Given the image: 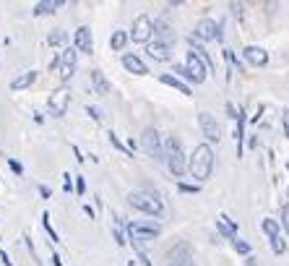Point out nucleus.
<instances>
[{
  "instance_id": "1",
  "label": "nucleus",
  "mask_w": 289,
  "mask_h": 266,
  "mask_svg": "<svg viewBox=\"0 0 289 266\" xmlns=\"http://www.w3.org/2000/svg\"><path fill=\"white\" fill-rule=\"evenodd\" d=\"M190 172L198 183H204L211 177L214 172V151L209 144H201V146H195L193 151V157H190Z\"/></svg>"
},
{
  "instance_id": "2",
  "label": "nucleus",
  "mask_w": 289,
  "mask_h": 266,
  "mask_svg": "<svg viewBox=\"0 0 289 266\" xmlns=\"http://www.w3.org/2000/svg\"><path fill=\"white\" fill-rule=\"evenodd\" d=\"M128 204L133 209H138L143 214H151V217H162L164 206H162V198L151 191H130L128 193Z\"/></svg>"
},
{
  "instance_id": "3",
  "label": "nucleus",
  "mask_w": 289,
  "mask_h": 266,
  "mask_svg": "<svg viewBox=\"0 0 289 266\" xmlns=\"http://www.w3.org/2000/svg\"><path fill=\"white\" fill-rule=\"evenodd\" d=\"M164 159H167L169 170H172L177 177L185 175V170H188V165H185V151H183L180 141H177L175 136H167V141H164Z\"/></svg>"
},
{
  "instance_id": "4",
  "label": "nucleus",
  "mask_w": 289,
  "mask_h": 266,
  "mask_svg": "<svg viewBox=\"0 0 289 266\" xmlns=\"http://www.w3.org/2000/svg\"><path fill=\"white\" fill-rule=\"evenodd\" d=\"M128 232L133 240H154V237H159L162 227L157 225V222H149V219H136V222H130L128 225Z\"/></svg>"
},
{
  "instance_id": "5",
  "label": "nucleus",
  "mask_w": 289,
  "mask_h": 266,
  "mask_svg": "<svg viewBox=\"0 0 289 266\" xmlns=\"http://www.w3.org/2000/svg\"><path fill=\"white\" fill-rule=\"evenodd\" d=\"M141 149L149 154L151 159H157V162H162L164 159V149H162V136L154 128H146L143 133H141Z\"/></svg>"
},
{
  "instance_id": "6",
  "label": "nucleus",
  "mask_w": 289,
  "mask_h": 266,
  "mask_svg": "<svg viewBox=\"0 0 289 266\" xmlns=\"http://www.w3.org/2000/svg\"><path fill=\"white\" fill-rule=\"evenodd\" d=\"M185 71H188V78L193 84H201L206 76H209V68H206V63L201 60V55H198L195 50H190L185 55Z\"/></svg>"
},
{
  "instance_id": "7",
  "label": "nucleus",
  "mask_w": 289,
  "mask_h": 266,
  "mask_svg": "<svg viewBox=\"0 0 289 266\" xmlns=\"http://www.w3.org/2000/svg\"><path fill=\"white\" fill-rule=\"evenodd\" d=\"M151 34H154V21L149 16H138L133 21V29H130V39L133 42H151Z\"/></svg>"
},
{
  "instance_id": "8",
  "label": "nucleus",
  "mask_w": 289,
  "mask_h": 266,
  "mask_svg": "<svg viewBox=\"0 0 289 266\" xmlns=\"http://www.w3.org/2000/svg\"><path fill=\"white\" fill-rule=\"evenodd\" d=\"M198 125H201V130H204V136H206L209 144H219V141H221V128H219V123L214 120V115L201 113V115H198Z\"/></svg>"
},
{
  "instance_id": "9",
  "label": "nucleus",
  "mask_w": 289,
  "mask_h": 266,
  "mask_svg": "<svg viewBox=\"0 0 289 266\" xmlns=\"http://www.w3.org/2000/svg\"><path fill=\"white\" fill-rule=\"evenodd\" d=\"M76 58H78L76 47H65L60 52V78L63 81L73 78V73H76Z\"/></svg>"
},
{
  "instance_id": "10",
  "label": "nucleus",
  "mask_w": 289,
  "mask_h": 266,
  "mask_svg": "<svg viewBox=\"0 0 289 266\" xmlns=\"http://www.w3.org/2000/svg\"><path fill=\"white\" fill-rule=\"evenodd\" d=\"M195 37H198V39H204V42L221 39V29H219V24H216V21H211V18H204L201 24L195 26Z\"/></svg>"
},
{
  "instance_id": "11",
  "label": "nucleus",
  "mask_w": 289,
  "mask_h": 266,
  "mask_svg": "<svg viewBox=\"0 0 289 266\" xmlns=\"http://www.w3.org/2000/svg\"><path fill=\"white\" fill-rule=\"evenodd\" d=\"M68 102H71V94L65 92V89L55 92V94L50 97V115H55V118L65 115V110H68Z\"/></svg>"
},
{
  "instance_id": "12",
  "label": "nucleus",
  "mask_w": 289,
  "mask_h": 266,
  "mask_svg": "<svg viewBox=\"0 0 289 266\" xmlns=\"http://www.w3.org/2000/svg\"><path fill=\"white\" fill-rule=\"evenodd\" d=\"M245 60L250 63V65H255V68H261V65H266L269 63V52L266 50H261V47H255V44H250V47H245Z\"/></svg>"
},
{
  "instance_id": "13",
  "label": "nucleus",
  "mask_w": 289,
  "mask_h": 266,
  "mask_svg": "<svg viewBox=\"0 0 289 266\" xmlns=\"http://www.w3.org/2000/svg\"><path fill=\"white\" fill-rule=\"evenodd\" d=\"M76 50H81V52H92V50H94L92 29H89V26H81V29L76 32Z\"/></svg>"
},
{
  "instance_id": "14",
  "label": "nucleus",
  "mask_w": 289,
  "mask_h": 266,
  "mask_svg": "<svg viewBox=\"0 0 289 266\" xmlns=\"http://www.w3.org/2000/svg\"><path fill=\"white\" fill-rule=\"evenodd\" d=\"M123 65H125V71L136 73V76H143V73H149L146 63H143L138 55H123Z\"/></svg>"
},
{
  "instance_id": "15",
  "label": "nucleus",
  "mask_w": 289,
  "mask_h": 266,
  "mask_svg": "<svg viewBox=\"0 0 289 266\" xmlns=\"http://www.w3.org/2000/svg\"><path fill=\"white\" fill-rule=\"evenodd\" d=\"M169 44H164V42H149L146 44V52L154 58V60H167L169 58Z\"/></svg>"
},
{
  "instance_id": "16",
  "label": "nucleus",
  "mask_w": 289,
  "mask_h": 266,
  "mask_svg": "<svg viewBox=\"0 0 289 266\" xmlns=\"http://www.w3.org/2000/svg\"><path fill=\"white\" fill-rule=\"evenodd\" d=\"M154 34L159 37L157 42H164V44H169V47H172V42H175V32H172V26H169V24H164V21H157V24H154Z\"/></svg>"
},
{
  "instance_id": "17",
  "label": "nucleus",
  "mask_w": 289,
  "mask_h": 266,
  "mask_svg": "<svg viewBox=\"0 0 289 266\" xmlns=\"http://www.w3.org/2000/svg\"><path fill=\"white\" fill-rule=\"evenodd\" d=\"M159 81H162V84H167V86H172V89H177V92H180V94H185V97H190V94H193L188 84H183L180 78H175V76H169V73H164Z\"/></svg>"
},
{
  "instance_id": "18",
  "label": "nucleus",
  "mask_w": 289,
  "mask_h": 266,
  "mask_svg": "<svg viewBox=\"0 0 289 266\" xmlns=\"http://www.w3.org/2000/svg\"><path fill=\"white\" fill-rule=\"evenodd\" d=\"M34 81H37V73H34V71H29V73H24V76L13 78V81H11V89H13V92H18V89H26V86H32Z\"/></svg>"
},
{
  "instance_id": "19",
  "label": "nucleus",
  "mask_w": 289,
  "mask_h": 266,
  "mask_svg": "<svg viewBox=\"0 0 289 266\" xmlns=\"http://www.w3.org/2000/svg\"><path fill=\"white\" fill-rule=\"evenodd\" d=\"M60 6H63V3H57V0H50V3L44 0V3H37V6H34V13H37V16H47V13H55Z\"/></svg>"
},
{
  "instance_id": "20",
  "label": "nucleus",
  "mask_w": 289,
  "mask_h": 266,
  "mask_svg": "<svg viewBox=\"0 0 289 266\" xmlns=\"http://www.w3.org/2000/svg\"><path fill=\"white\" fill-rule=\"evenodd\" d=\"M92 84H94V89L99 94H107L109 92V81L102 76V71H92Z\"/></svg>"
},
{
  "instance_id": "21",
  "label": "nucleus",
  "mask_w": 289,
  "mask_h": 266,
  "mask_svg": "<svg viewBox=\"0 0 289 266\" xmlns=\"http://www.w3.org/2000/svg\"><path fill=\"white\" fill-rule=\"evenodd\" d=\"M261 227H263V232L269 235V240H274V237H279V225L274 219H263L261 222Z\"/></svg>"
},
{
  "instance_id": "22",
  "label": "nucleus",
  "mask_w": 289,
  "mask_h": 266,
  "mask_svg": "<svg viewBox=\"0 0 289 266\" xmlns=\"http://www.w3.org/2000/svg\"><path fill=\"white\" fill-rule=\"evenodd\" d=\"M219 230H221V235H227L229 240H235L237 235H235V225H232V222L227 219V217H221L219 219Z\"/></svg>"
},
{
  "instance_id": "23",
  "label": "nucleus",
  "mask_w": 289,
  "mask_h": 266,
  "mask_svg": "<svg viewBox=\"0 0 289 266\" xmlns=\"http://www.w3.org/2000/svg\"><path fill=\"white\" fill-rule=\"evenodd\" d=\"M109 44H112V50H118V52H120V50L125 47V44H128V34H125V32H115V34H112V39H109Z\"/></svg>"
},
{
  "instance_id": "24",
  "label": "nucleus",
  "mask_w": 289,
  "mask_h": 266,
  "mask_svg": "<svg viewBox=\"0 0 289 266\" xmlns=\"http://www.w3.org/2000/svg\"><path fill=\"white\" fill-rule=\"evenodd\" d=\"M232 243H235V251H237V253H242V256H248V253H250V243H248V240L235 237Z\"/></svg>"
},
{
  "instance_id": "25",
  "label": "nucleus",
  "mask_w": 289,
  "mask_h": 266,
  "mask_svg": "<svg viewBox=\"0 0 289 266\" xmlns=\"http://www.w3.org/2000/svg\"><path fill=\"white\" fill-rule=\"evenodd\" d=\"M109 141H112V146H115L118 151H123V154H125V157H133V154H130V149H125V146L120 144V139L115 136V133H109Z\"/></svg>"
},
{
  "instance_id": "26",
  "label": "nucleus",
  "mask_w": 289,
  "mask_h": 266,
  "mask_svg": "<svg viewBox=\"0 0 289 266\" xmlns=\"http://www.w3.org/2000/svg\"><path fill=\"white\" fill-rule=\"evenodd\" d=\"M65 39H68V34L57 29V32H52V34H50V39H47V42H50V44H63Z\"/></svg>"
},
{
  "instance_id": "27",
  "label": "nucleus",
  "mask_w": 289,
  "mask_h": 266,
  "mask_svg": "<svg viewBox=\"0 0 289 266\" xmlns=\"http://www.w3.org/2000/svg\"><path fill=\"white\" fill-rule=\"evenodd\" d=\"M271 248H274V253H284V251H286V243H284V237H281V235L271 240Z\"/></svg>"
},
{
  "instance_id": "28",
  "label": "nucleus",
  "mask_w": 289,
  "mask_h": 266,
  "mask_svg": "<svg viewBox=\"0 0 289 266\" xmlns=\"http://www.w3.org/2000/svg\"><path fill=\"white\" fill-rule=\"evenodd\" d=\"M42 222H44V230L50 232V240H60V237H57V232H55V230H52V225H50V214H44V217H42Z\"/></svg>"
},
{
  "instance_id": "29",
  "label": "nucleus",
  "mask_w": 289,
  "mask_h": 266,
  "mask_svg": "<svg viewBox=\"0 0 289 266\" xmlns=\"http://www.w3.org/2000/svg\"><path fill=\"white\" fill-rule=\"evenodd\" d=\"M86 113L92 115L94 120H102V110H99V107H94V104H89V107H86Z\"/></svg>"
},
{
  "instance_id": "30",
  "label": "nucleus",
  "mask_w": 289,
  "mask_h": 266,
  "mask_svg": "<svg viewBox=\"0 0 289 266\" xmlns=\"http://www.w3.org/2000/svg\"><path fill=\"white\" fill-rule=\"evenodd\" d=\"M177 191H180V193H198V185H185V183H180V185H177Z\"/></svg>"
},
{
  "instance_id": "31",
  "label": "nucleus",
  "mask_w": 289,
  "mask_h": 266,
  "mask_svg": "<svg viewBox=\"0 0 289 266\" xmlns=\"http://www.w3.org/2000/svg\"><path fill=\"white\" fill-rule=\"evenodd\" d=\"M281 225H284V230L289 232V206H284V211H281Z\"/></svg>"
},
{
  "instance_id": "32",
  "label": "nucleus",
  "mask_w": 289,
  "mask_h": 266,
  "mask_svg": "<svg viewBox=\"0 0 289 266\" xmlns=\"http://www.w3.org/2000/svg\"><path fill=\"white\" fill-rule=\"evenodd\" d=\"M76 191H78V193L86 191V180H83V177H76Z\"/></svg>"
},
{
  "instance_id": "33",
  "label": "nucleus",
  "mask_w": 289,
  "mask_h": 266,
  "mask_svg": "<svg viewBox=\"0 0 289 266\" xmlns=\"http://www.w3.org/2000/svg\"><path fill=\"white\" fill-rule=\"evenodd\" d=\"M8 165H11V170H13V172H16V175H21V172H24V167H21V165H18V162H13V159H11V162H8Z\"/></svg>"
},
{
  "instance_id": "34",
  "label": "nucleus",
  "mask_w": 289,
  "mask_h": 266,
  "mask_svg": "<svg viewBox=\"0 0 289 266\" xmlns=\"http://www.w3.org/2000/svg\"><path fill=\"white\" fill-rule=\"evenodd\" d=\"M224 60H227L229 65H237V60H235V55H232L229 50H224Z\"/></svg>"
},
{
  "instance_id": "35",
  "label": "nucleus",
  "mask_w": 289,
  "mask_h": 266,
  "mask_svg": "<svg viewBox=\"0 0 289 266\" xmlns=\"http://www.w3.org/2000/svg\"><path fill=\"white\" fill-rule=\"evenodd\" d=\"M39 196L42 198H50V188L47 185H39Z\"/></svg>"
},
{
  "instance_id": "36",
  "label": "nucleus",
  "mask_w": 289,
  "mask_h": 266,
  "mask_svg": "<svg viewBox=\"0 0 289 266\" xmlns=\"http://www.w3.org/2000/svg\"><path fill=\"white\" fill-rule=\"evenodd\" d=\"M175 73H180V76H185V78H188V71H185V65H175Z\"/></svg>"
},
{
  "instance_id": "37",
  "label": "nucleus",
  "mask_w": 289,
  "mask_h": 266,
  "mask_svg": "<svg viewBox=\"0 0 289 266\" xmlns=\"http://www.w3.org/2000/svg\"><path fill=\"white\" fill-rule=\"evenodd\" d=\"M52 261H55V266H63V263H60V256H52Z\"/></svg>"
},
{
  "instance_id": "38",
  "label": "nucleus",
  "mask_w": 289,
  "mask_h": 266,
  "mask_svg": "<svg viewBox=\"0 0 289 266\" xmlns=\"http://www.w3.org/2000/svg\"><path fill=\"white\" fill-rule=\"evenodd\" d=\"M169 266H193V263H169Z\"/></svg>"
},
{
  "instance_id": "39",
  "label": "nucleus",
  "mask_w": 289,
  "mask_h": 266,
  "mask_svg": "<svg viewBox=\"0 0 289 266\" xmlns=\"http://www.w3.org/2000/svg\"><path fill=\"white\" fill-rule=\"evenodd\" d=\"M286 198H289V188H286Z\"/></svg>"
}]
</instances>
